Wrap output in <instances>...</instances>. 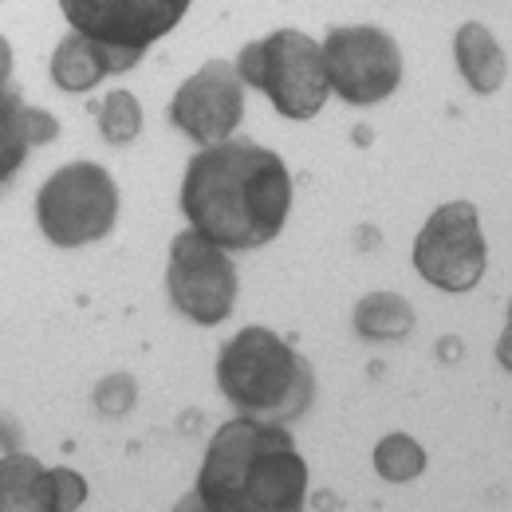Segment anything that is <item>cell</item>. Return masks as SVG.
I'll use <instances>...</instances> for the list:
<instances>
[{
	"label": "cell",
	"mask_w": 512,
	"mask_h": 512,
	"mask_svg": "<svg viewBox=\"0 0 512 512\" xmlns=\"http://www.w3.org/2000/svg\"><path fill=\"white\" fill-rule=\"evenodd\" d=\"M245 119V83L229 60H209L201 71L178 87L170 103V123L182 130L201 150L221 146Z\"/></svg>",
	"instance_id": "30bf717a"
},
{
	"label": "cell",
	"mask_w": 512,
	"mask_h": 512,
	"mask_svg": "<svg viewBox=\"0 0 512 512\" xmlns=\"http://www.w3.org/2000/svg\"><path fill=\"white\" fill-rule=\"evenodd\" d=\"M217 386L237 418L288 426L316 398V371L268 327H245L217 351Z\"/></svg>",
	"instance_id": "3957f363"
},
{
	"label": "cell",
	"mask_w": 512,
	"mask_h": 512,
	"mask_svg": "<svg viewBox=\"0 0 512 512\" xmlns=\"http://www.w3.org/2000/svg\"><path fill=\"white\" fill-rule=\"evenodd\" d=\"M119 217L115 178L99 162H67L36 193V221L60 249L103 241Z\"/></svg>",
	"instance_id": "8992f818"
},
{
	"label": "cell",
	"mask_w": 512,
	"mask_h": 512,
	"mask_svg": "<svg viewBox=\"0 0 512 512\" xmlns=\"http://www.w3.org/2000/svg\"><path fill=\"white\" fill-rule=\"evenodd\" d=\"M355 331L359 339H371V343H394V339H406L414 331V308L406 296L398 292H367L359 304H355Z\"/></svg>",
	"instance_id": "4fadbf2b"
},
{
	"label": "cell",
	"mask_w": 512,
	"mask_h": 512,
	"mask_svg": "<svg viewBox=\"0 0 512 512\" xmlns=\"http://www.w3.org/2000/svg\"><path fill=\"white\" fill-rule=\"evenodd\" d=\"M0 512H52L48 469L32 453H12L0 461Z\"/></svg>",
	"instance_id": "7c38bea8"
},
{
	"label": "cell",
	"mask_w": 512,
	"mask_h": 512,
	"mask_svg": "<svg viewBox=\"0 0 512 512\" xmlns=\"http://www.w3.org/2000/svg\"><path fill=\"white\" fill-rule=\"evenodd\" d=\"M453 60H457L461 79H465L477 95L497 91V87L505 83V75H509V56H505V48H501L497 36H493L485 24H477V20H469V24L457 28Z\"/></svg>",
	"instance_id": "8fae6325"
},
{
	"label": "cell",
	"mask_w": 512,
	"mask_h": 512,
	"mask_svg": "<svg viewBox=\"0 0 512 512\" xmlns=\"http://www.w3.org/2000/svg\"><path fill=\"white\" fill-rule=\"evenodd\" d=\"M103 75H107V64H103L99 48L91 40L67 32L60 40V48H56V56H52V83L79 95V91H91Z\"/></svg>",
	"instance_id": "5bb4252c"
},
{
	"label": "cell",
	"mask_w": 512,
	"mask_h": 512,
	"mask_svg": "<svg viewBox=\"0 0 512 512\" xmlns=\"http://www.w3.org/2000/svg\"><path fill=\"white\" fill-rule=\"evenodd\" d=\"M379 237H375V229L371 225H363V233H359V245H375Z\"/></svg>",
	"instance_id": "cb8c5ba5"
},
{
	"label": "cell",
	"mask_w": 512,
	"mask_h": 512,
	"mask_svg": "<svg viewBox=\"0 0 512 512\" xmlns=\"http://www.w3.org/2000/svg\"><path fill=\"white\" fill-rule=\"evenodd\" d=\"M327 87L347 107H375L402 83V52L394 36L375 24L331 28L320 44Z\"/></svg>",
	"instance_id": "52a82bcc"
},
{
	"label": "cell",
	"mask_w": 512,
	"mask_h": 512,
	"mask_svg": "<svg viewBox=\"0 0 512 512\" xmlns=\"http://www.w3.org/2000/svg\"><path fill=\"white\" fill-rule=\"evenodd\" d=\"M48 493H52V512H75L87 501V481L75 469H48Z\"/></svg>",
	"instance_id": "d6986e66"
},
{
	"label": "cell",
	"mask_w": 512,
	"mask_h": 512,
	"mask_svg": "<svg viewBox=\"0 0 512 512\" xmlns=\"http://www.w3.org/2000/svg\"><path fill=\"white\" fill-rule=\"evenodd\" d=\"M91 402H95V410H99L103 418H123V414H130L134 402H138V383H134V375H127V371L107 375L103 383L95 386Z\"/></svg>",
	"instance_id": "ac0fdd59"
},
{
	"label": "cell",
	"mask_w": 512,
	"mask_h": 512,
	"mask_svg": "<svg viewBox=\"0 0 512 512\" xmlns=\"http://www.w3.org/2000/svg\"><path fill=\"white\" fill-rule=\"evenodd\" d=\"M316 505H320V509H335V497H331V493H316Z\"/></svg>",
	"instance_id": "d4e9b609"
},
{
	"label": "cell",
	"mask_w": 512,
	"mask_h": 512,
	"mask_svg": "<svg viewBox=\"0 0 512 512\" xmlns=\"http://www.w3.org/2000/svg\"><path fill=\"white\" fill-rule=\"evenodd\" d=\"M60 8L71 32L99 48L107 75H119L138 64L154 40L182 24L190 0H64Z\"/></svg>",
	"instance_id": "5b68a950"
},
{
	"label": "cell",
	"mask_w": 512,
	"mask_h": 512,
	"mask_svg": "<svg viewBox=\"0 0 512 512\" xmlns=\"http://www.w3.org/2000/svg\"><path fill=\"white\" fill-rule=\"evenodd\" d=\"M193 493L205 512H304L308 461L284 426L229 418L209 438Z\"/></svg>",
	"instance_id": "7a4b0ae2"
},
{
	"label": "cell",
	"mask_w": 512,
	"mask_h": 512,
	"mask_svg": "<svg viewBox=\"0 0 512 512\" xmlns=\"http://www.w3.org/2000/svg\"><path fill=\"white\" fill-rule=\"evenodd\" d=\"M174 512H205V505H201V497H197V493L190 489V493H186V497L174 505Z\"/></svg>",
	"instance_id": "603a6c76"
},
{
	"label": "cell",
	"mask_w": 512,
	"mask_h": 512,
	"mask_svg": "<svg viewBox=\"0 0 512 512\" xmlns=\"http://www.w3.org/2000/svg\"><path fill=\"white\" fill-rule=\"evenodd\" d=\"M422 469H426V449L410 434H386L375 446V473L390 485H406V481L422 477Z\"/></svg>",
	"instance_id": "2e32d148"
},
{
	"label": "cell",
	"mask_w": 512,
	"mask_h": 512,
	"mask_svg": "<svg viewBox=\"0 0 512 512\" xmlns=\"http://www.w3.org/2000/svg\"><path fill=\"white\" fill-rule=\"evenodd\" d=\"M182 213L217 249H260L280 237L292 213V174L284 158L249 138H229L193 154L182 178Z\"/></svg>",
	"instance_id": "6da1fadb"
},
{
	"label": "cell",
	"mask_w": 512,
	"mask_h": 512,
	"mask_svg": "<svg viewBox=\"0 0 512 512\" xmlns=\"http://www.w3.org/2000/svg\"><path fill=\"white\" fill-rule=\"evenodd\" d=\"M414 268L426 284L442 292H473L485 276L489 245L481 233V213L473 201H449L430 213L414 237Z\"/></svg>",
	"instance_id": "ba28073f"
},
{
	"label": "cell",
	"mask_w": 512,
	"mask_h": 512,
	"mask_svg": "<svg viewBox=\"0 0 512 512\" xmlns=\"http://www.w3.org/2000/svg\"><path fill=\"white\" fill-rule=\"evenodd\" d=\"M8 79H12V48H8V40L0 36V95H8L12 87H8Z\"/></svg>",
	"instance_id": "7402d4cb"
},
{
	"label": "cell",
	"mask_w": 512,
	"mask_h": 512,
	"mask_svg": "<svg viewBox=\"0 0 512 512\" xmlns=\"http://www.w3.org/2000/svg\"><path fill=\"white\" fill-rule=\"evenodd\" d=\"M166 288L174 308L197 327H217L233 316L237 304V268L225 249L197 237L193 229L178 233L170 245Z\"/></svg>",
	"instance_id": "9c48e42d"
},
{
	"label": "cell",
	"mask_w": 512,
	"mask_h": 512,
	"mask_svg": "<svg viewBox=\"0 0 512 512\" xmlns=\"http://www.w3.org/2000/svg\"><path fill=\"white\" fill-rule=\"evenodd\" d=\"M233 67L245 87L264 91L272 107L296 123L316 119L331 95L320 44L300 28H280V32H268L264 40L245 44Z\"/></svg>",
	"instance_id": "277c9868"
},
{
	"label": "cell",
	"mask_w": 512,
	"mask_h": 512,
	"mask_svg": "<svg viewBox=\"0 0 512 512\" xmlns=\"http://www.w3.org/2000/svg\"><path fill=\"white\" fill-rule=\"evenodd\" d=\"M24 134H28V146H44L60 134V119L44 107H28L24 111Z\"/></svg>",
	"instance_id": "ffe728a7"
},
{
	"label": "cell",
	"mask_w": 512,
	"mask_h": 512,
	"mask_svg": "<svg viewBox=\"0 0 512 512\" xmlns=\"http://www.w3.org/2000/svg\"><path fill=\"white\" fill-rule=\"evenodd\" d=\"M24 111H28V103H24L16 91L0 95V186H4V182L24 166V158H28Z\"/></svg>",
	"instance_id": "9a60e30c"
},
{
	"label": "cell",
	"mask_w": 512,
	"mask_h": 512,
	"mask_svg": "<svg viewBox=\"0 0 512 512\" xmlns=\"http://www.w3.org/2000/svg\"><path fill=\"white\" fill-rule=\"evenodd\" d=\"M91 115H99V130L111 146H127L142 130V103L130 91H111L99 107L91 103Z\"/></svg>",
	"instance_id": "e0dca14e"
},
{
	"label": "cell",
	"mask_w": 512,
	"mask_h": 512,
	"mask_svg": "<svg viewBox=\"0 0 512 512\" xmlns=\"http://www.w3.org/2000/svg\"><path fill=\"white\" fill-rule=\"evenodd\" d=\"M12 453H20V426L12 422V414L0 410V461Z\"/></svg>",
	"instance_id": "44dd1931"
}]
</instances>
